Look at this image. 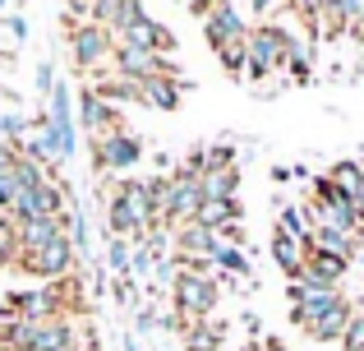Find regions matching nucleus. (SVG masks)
<instances>
[{
    "mask_svg": "<svg viewBox=\"0 0 364 351\" xmlns=\"http://www.w3.org/2000/svg\"><path fill=\"white\" fill-rule=\"evenodd\" d=\"M226 333H231V324H222V319H203V324L180 328L185 351H226Z\"/></svg>",
    "mask_w": 364,
    "mask_h": 351,
    "instance_id": "obj_18",
    "label": "nucleus"
},
{
    "mask_svg": "<svg viewBox=\"0 0 364 351\" xmlns=\"http://www.w3.org/2000/svg\"><path fill=\"white\" fill-rule=\"evenodd\" d=\"M198 185H203V199H208V204L240 199V162H231V167H208V172L198 176Z\"/></svg>",
    "mask_w": 364,
    "mask_h": 351,
    "instance_id": "obj_16",
    "label": "nucleus"
},
{
    "mask_svg": "<svg viewBox=\"0 0 364 351\" xmlns=\"http://www.w3.org/2000/svg\"><path fill=\"white\" fill-rule=\"evenodd\" d=\"M341 351H364V310H355V319L346 324V337L337 342Z\"/></svg>",
    "mask_w": 364,
    "mask_h": 351,
    "instance_id": "obj_24",
    "label": "nucleus"
},
{
    "mask_svg": "<svg viewBox=\"0 0 364 351\" xmlns=\"http://www.w3.org/2000/svg\"><path fill=\"white\" fill-rule=\"evenodd\" d=\"M217 5H222V0H185V9H189V14H194V19H198V23H203V19H208V14H213V9H217Z\"/></svg>",
    "mask_w": 364,
    "mask_h": 351,
    "instance_id": "obj_25",
    "label": "nucleus"
},
{
    "mask_svg": "<svg viewBox=\"0 0 364 351\" xmlns=\"http://www.w3.org/2000/svg\"><path fill=\"white\" fill-rule=\"evenodd\" d=\"M286 51H291V28L282 23H254L249 28V79H272L277 70H286Z\"/></svg>",
    "mask_w": 364,
    "mask_h": 351,
    "instance_id": "obj_6",
    "label": "nucleus"
},
{
    "mask_svg": "<svg viewBox=\"0 0 364 351\" xmlns=\"http://www.w3.org/2000/svg\"><path fill=\"white\" fill-rule=\"evenodd\" d=\"M267 254H272V263L286 273V282H295L304 273V254H309V241H300V236H291V231H282L277 226L272 236H267Z\"/></svg>",
    "mask_w": 364,
    "mask_h": 351,
    "instance_id": "obj_14",
    "label": "nucleus"
},
{
    "mask_svg": "<svg viewBox=\"0 0 364 351\" xmlns=\"http://www.w3.org/2000/svg\"><path fill=\"white\" fill-rule=\"evenodd\" d=\"M107 226L111 236L120 241H148L157 231V208H152V194H148V180H116V194L107 199Z\"/></svg>",
    "mask_w": 364,
    "mask_h": 351,
    "instance_id": "obj_3",
    "label": "nucleus"
},
{
    "mask_svg": "<svg viewBox=\"0 0 364 351\" xmlns=\"http://www.w3.org/2000/svg\"><path fill=\"white\" fill-rule=\"evenodd\" d=\"M231 222H245L240 199H226V204H208V199H203V208H198V226H208L213 236H222Z\"/></svg>",
    "mask_w": 364,
    "mask_h": 351,
    "instance_id": "obj_19",
    "label": "nucleus"
},
{
    "mask_svg": "<svg viewBox=\"0 0 364 351\" xmlns=\"http://www.w3.org/2000/svg\"><path fill=\"white\" fill-rule=\"evenodd\" d=\"M360 254H364V250H360Z\"/></svg>",
    "mask_w": 364,
    "mask_h": 351,
    "instance_id": "obj_30",
    "label": "nucleus"
},
{
    "mask_svg": "<svg viewBox=\"0 0 364 351\" xmlns=\"http://www.w3.org/2000/svg\"><path fill=\"white\" fill-rule=\"evenodd\" d=\"M5 28H9V37H18V42L28 37V19H23V14H9V19H5Z\"/></svg>",
    "mask_w": 364,
    "mask_h": 351,
    "instance_id": "obj_27",
    "label": "nucleus"
},
{
    "mask_svg": "<svg viewBox=\"0 0 364 351\" xmlns=\"http://www.w3.org/2000/svg\"><path fill=\"white\" fill-rule=\"evenodd\" d=\"M129 241H120V236H111V245H107V263H111V273L116 278H129Z\"/></svg>",
    "mask_w": 364,
    "mask_h": 351,
    "instance_id": "obj_23",
    "label": "nucleus"
},
{
    "mask_svg": "<svg viewBox=\"0 0 364 351\" xmlns=\"http://www.w3.org/2000/svg\"><path fill=\"white\" fill-rule=\"evenodd\" d=\"M171 263H176V278H171V310H176V328L213 319L217 305H222V282L208 273V263L176 259V254H171Z\"/></svg>",
    "mask_w": 364,
    "mask_h": 351,
    "instance_id": "obj_2",
    "label": "nucleus"
},
{
    "mask_svg": "<svg viewBox=\"0 0 364 351\" xmlns=\"http://www.w3.org/2000/svg\"><path fill=\"white\" fill-rule=\"evenodd\" d=\"M79 125H83V135H88V144H102V139H111L120 125V107H111L107 98H102L97 88H79Z\"/></svg>",
    "mask_w": 364,
    "mask_h": 351,
    "instance_id": "obj_9",
    "label": "nucleus"
},
{
    "mask_svg": "<svg viewBox=\"0 0 364 351\" xmlns=\"http://www.w3.org/2000/svg\"><path fill=\"white\" fill-rule=\"evenodd\" d=\"M65 213H70V204H65V189L55 185L51 176H37L33 185H23V194H18L14 213H5V217H14V222H28V217H65Z\"/></svg>",
    "mask_w": 364,
    "mask_h": 351,
    "instance_id": "obj_8",
    "label": "nucleus"
},
{
    "mask_svg": "<svg viewBox=\"0 0 364 351\" xmlns=\"http://www.w3.org/2000/svg\"><path fill=\"white\" fill-rule=\"evenodd\" d=\"M245 351H267V347H263V337H249V342H245Z\"/></svg>",
    "mask_w": 364,
    "mask_h": 351,
    "instance_id": "obj_28",
    "label": "nucleus"
},
{
    "mask_svg": "<svg viewBox=\"0 0 364 351\" xmlns=\"http://www.w3.org/2000/svg\"><path fill=\"white\" fill-rule=\"evenodd\" d=\"M116 46H129V51H157V56H176V33L166 23H157L152 14H143L139 23H129L124 33H116Z\"/></svg>",
    "mask_w": 364,
    "mask_h": 351,
    "instance_id": "obj_11",
    "label": "nucleus"
},
{
    "mask_svg": "<svg viewBox=\"0 0 364 351\" xmlns=\"http://www.w3.org/2000/svg\"><path fill=\"white\" fill-rule=\"evenodd\" d=\"M171 245H176V259L208 263V259H213V250H217V236L208 231V226L189 222V226H180V231H171Z\"/></svg>",
    "mask_w": 364,
    "mask_h": 351,
    "instance_id": "obj_15",
    "label": "nucleus"
},
{
    "mask_svg": "<svg viewBox=\"0 0 364 351\" xmlns=\"http://www.w3.org/2000/svg\"><path fill=\"white\" fill-rule=\"evenodd\" d=\"M74 263H79V250H74L70 236H55L51 245H42V250H18V273H28V278L37 282V287H46V282H60V278H74Z\"/></svg>",
    "mask_w": 364,
    "mask_h": 351,
    "instance_id": "obj_5",
    "label": "nucleus"
},
{
    "mask_svg": "<svg viewBox=\"0 0 364 351\" xmlns=\"http://www.w3.org/2000/svg\"><path fill=\"white\" fill-rule=\"evenodd\" d=\"M355 37L364 46V0H323V42Z\"/></svg>",
    "mask_w": 364,
    "mask_h": 351,
    "instance_id": "obj_10",
    "label": "nucleus"
},
{
    "mask_svg": "<svg viewBox=\"0 0 364 351\" xmlns=\"http://www.w3.org/2000/svg\"><path fill=\"white\" fill-rule=\"evenodd\" d=\"M189 79H143L139 83V107L152 111H176L180 107V93H185Z\"/></svg>",
    "mask_w": 364,
    "mask_h": 351,
    "instance_id": "obj_17",
    "label": "nucleus"
},
{
    "mask_svg": "<svg viewBox=\"0 0 364 351\" xmlns=\"http://www.w3.org/2000/svg\"><path fill=\"white\" fill-rule=\"evenodd\" d=\"M74 351H92V347H74Z\"/></svg>",
    "mask_w": 364,
    "mask_h": 351,
    "instance_id": "obj_29",
    "label": "nucleus"
},
{
    "mask_svg": "<svg viewBox=\"0 0 364 351\" xmlns=\"http://www.w3.org/2000/svg\"><path fill=\"white\" fill-rule=\"evenodd\" d=\"M213 263L217 273H231V278H249V259H245V250L240 245H226V241H217V250H213Z\"/></svg>",
    "mask_w": 364,
    "mask_h": 351,
    "instance_id": "obj_22",
    "label": "nucleus"
},
{
    "mask_svg": "<svg viewBox=\"0 0 364 351\" xmlns=\"http://www.w3.org/2000/svg\"><path fill=\"white\" fill-rule=\"evenodd\" d=\"M286 14L300 19L309 42H323V0H286Z\"/></svg>",
    "mask_w": 364,
    "mask_h": 351,
    "instance_id": "obj_21",
    "label": "nucleus"
},
{
    "mask_svg": "<svg viewBox=\"0 0 364 351\" xmlns=\"http://www.w3.org/2000/svg\"><path fill=\"white\" fill-rule=\"evenodd\" d=\"M346 268H350V259H341V254H332V250H318V245L309 241V254H304V273H300V282L337 291V287H341V278H346Z\"/></svg>",
    "mask_w": 364,
    "mask_h": 351,
    "instance_id": "obj_13",
    "label": "nucleus"
},
{
    "mask_svg": "<svg viewBox=\"0 0 364 351\" xmlns=\"http://www.w3.org/2000/svg\"><path fill=\"white\" fill-rule=\"evenodd\" d=\"M65 5H70V9H65V23H79V19H88L92 0H65Z\"/></svg>",
    "mask_w": 364,
    "mask_h": 351,
    "instance_id": "obj_26",
    "label": "nucleus"
},
{
    "mask_svg": "<svg viewBox=\"0 0 364 351\" xmlns=\"http://www.w3.org/2000/svg\"><path fill=\"white\" fill-rule=\"evenodd\" d=\"M249 28H254V23H245V19H240L235 0H222V5L203 19V37H208V46H213V56L222 51V46H231V42H245Z\"/></svg>",
    "mask_w": 364,
    "mask_h": 351,
    "instance_id": "obj_12",
    "label": "nucleus"
},
{
    "mask_svg": "<svg viewBox=\"0 0 364 351\" xmlns=\"http://www.w3.org/2000/svg\"><path fill=\"white\" fill-rule=\"evenodd\" d=\"M286 296H291V324L300 328L309 342H341L346 337V324L355 319V305H350L341 291L328 287H309V282H286Z\"/></svg>",
    "mask_w": 364,
    "mask_h": 351,
    "instance_id": "obj_1",
    "label": "nucleus"
},
{
    "mask_svg": "<svg viewBox=\"0 0 364 351\" xmlns=\"http://www.w3.org/2000/svg\"><path fill=\"white\" fill-rule=\"evenodd\" d=\"M65 42H70V65L79 74H107V65L116 61V37L92 19L65 23Z\"/></svg>",
    "mask_w": 364,
    "mask_h": 351,
    "instance_id": "obj_4",
    "label": "nucleus"
},
{
    "mask_svg": "<svg viewBox=\"0 0 364 351\" xmlns=\"http://www.w3.org/2000/svg\"><path fill=\"white\" fill-rule=\"evenodd\" d=\"M328 180L341 189L346 199H360L364 194V162H355V157H341V162L328 167Z\"/></svg>",
    "mask_w": 364,
    "mask_h": 351,
    "instance_id": "obj_20",
    "label": "nucleus"
},
{
    "mask_svg": "<svg viewBox=\"0 0 364 351\" xmlns=\"http://www.w3.org/2000/svg\"><path fill=\"white\" fill-rule=\"evenodd\" d=\"M143 162V139L134 135V130H116L111 139H102V144H92V172L97 176H124L134 172V167Z\"/></svg>",
    "mask_w": 364,
    "mask_h": 351,
    "instance_id": "obj_7",
    "label": "nucleus"
}]
</instances>
